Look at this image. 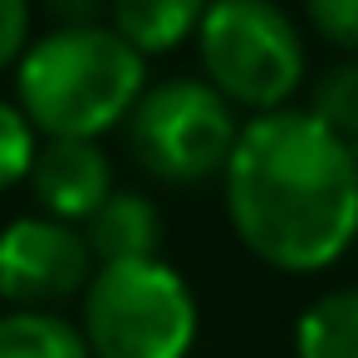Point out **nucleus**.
<instances>
[{
	"mask_svg": "<svg viewBox=\"0 0 358 358\" xmlns=\"http://www.w3.org/2000/svg\"><path fill=\"white\" fill-rule=\"evenodd\" d=\"M236 241L280 275H319L358 241V162L309 108L241 123L221 172Z\"/></svg>",
	"mask_w": 358,
	"mask_h": 358,
	"instance_id": "nucleus-1",
	"label": "nucleus"
},
{
	"mask_svg": "<svg viewBox=\"0 0 358 358\" xmlns=\"http://www.w3.org/2000/svg\"><path fill=\"white\" fill-rule=\"evenodd\" d=\"M148 94V59L108 25L45 30L15 64V103L40 138H84L123 128Z\"/></svg>",
	"mask_w": 358,
	"mask_h": 358,
	"instance_id": "nucleus-2",
	"label": "nucleus"
},
{
	"mask_svg": "<svg viewBox=\"0 0 358 358\" xmlns=\"http://www.w3.org/2000/svg\"><path fill=\"white\" fill-rule=\"evenodd\" d=\"M196 329V294L162 255L99 265L84 289L79 334L89 358H187Z\"/></svg>",
	"mask_w": 358,
	"mask_h": 358,
	"instance_id": "nucleus-3",
	"label": "nucleus"
},
{
	"mask_svg": "<svg viewBox=\"0 0 358 358\" xmlns=\"http://www.w3.org/2000/svg\"><path fill=\"white\" fill-rule=\"evenodd\" d=\"M196 55L206 84L231 108H250V118L289 108L309 74V45L280 0H211Z\"/></svg>",
	"mask_w": 358,
	"mask_h": 358,
	"instance_id": "nucleus-4",
	"label": "nucleus"
},
{
	"mask_svg": "<svg viewBox=\"0 0 358 358\" xmlns=\"http://www.w3.org/2000/svg\"><path fill=\"white\" fill-rule=\"evenodd\" d=\"M128 152L162 187H196L226 172L241 138L236 108L206 79H162L148 84L128 113Z\"/></svg>",
	"mask_w": 358,
	"mask_h": 358,
	"instance_id": "nucleus-5",
	"label": "nucleus"
},
{
	"mask_svg": "<svg viewBox=\"0 0 358 358\" xmlns=\"http://www.w3.org/2000/svg\"><path fill=\"white\" fill-rule=\"evenodd\" d=\"M99 260L79 226L55 216H15L0 231V299L10 309H55L84 299Z\"/></svg>",
	"mask_w": 358,
	"mask_h": 358,
	"instance_id": "nucleus-6",
	"label": "nucleus"
},
{
	"mask_svg": "<svg viewBox=\"0 0 358 358\" xmlns=\"http://www.w3.org/2000/svg\"><path fill=\"white\" fill-rule=\"evenodd\" d=\"M25 187H30L40 216H55L64 226H84L118 192L108 148L103 143H84V138H45Z\"/></svg>",
	"mask_w": 358,
	"mask_h": 358,
	"instance_id": "nucleus-7",
	"label": "nucleus"
},
{
	"mask_svg": "<svg viewBox=\"0 0 358 358\" xmlns=\"http://www.w3.org/2000/svg\"><path fill=\"white\" fill-rule=\"evenodd\" d=\"M79 231H84V241H89V250H94L99 265L157 260V255H162V236H167L157 201L143 196V192H123V187H118Z\"/></svg>",
	"mask_w": 358,
	"mask_h": 358,
	"instance_id": "nucleus-8",
	"label": "nucleus"
},
{
	"mask_svg": "<svg viewBox=\"0 0 358 358\" xmlns=\"http://www.w3.org/2000/svg\"><path fill=\"white\" fill-rule=\"evenodd\" d=\"M206 10L211 0H108V30L148 59L196 40Z\"/></svg>",
	"mask_w": 358,
	"mask_h": 358,
	"instance_id": "nucleus-9",
	"label": "nucleus"
},
{
	"mask_svg": "<svg viewBox=\"0 0 358 358\" xmlns=\"http://www.w3.org/2000/svg\"><path fill=\"white\" fill-rule=\"evenodd\" d=\"M294 358H358V285L329 289L299 314Z\"/></svg>",
	"mask_w": 358,
	"mask_h": 358,
	"instance_id": "nucleus-10",
	"label": "nucleus"
},
{
	"mask_svg": "<svg viewBox=\"0 0 358 358\" xmlns=\"http://www.w3.org/2000/svg\"><path fill=\"white\" fill-rule=\"evenodd\" d=\"M0 358H89L74 319L59 309H6L0 314Z\"/></svg>",
	"mask_w": 358,
	"mask_h": 358,
	"instance_id": "nucleus-11",
	"label": "nucleus"
},
{
	"mask_svg": "<svg viewBox=\"0 0 358 358\" xmlns=\"http://www.w3.org/2000/svg\"><path fill=\"white\" fill-rule=\"evenodd\" d=\"M309 113H314L329 133H338L343 143L358 138V59H334V64L314 79V89H309Z\"/></svg>",
	"mask_w": 358,
	"mask_h": 358,
	"instance_id": "nucleus-12",
	"label": "nucleus"
},
{
	"mask_svg": "<svg viewBox=\"0 0 358 358\" xmlns=\"http://www.w3.org/2000/svg\"><path fill=\"white\" fill-rule=\"evenodd\" d=\"M40 152V133L30 128V118L20 113V103L0 99V192H10L30 177Z\"/></svg>",
	"mask_w": 358,
	"mask_h": 358,
	"instance_id": "nucleus-13",
	"label": "nucleus"
},
{
	"mask_svg": "<svg viewBox=\"0 0 358 358\" xmlns=\"http://www.w3.org/2000/svg\"><path fill=\"white\" fill-rule=\"evenodd\" d=\"M304 20L343 59H358V0H304Z\"/></svg>",
	"mask_w": 358,
	"mask_h": 358,
	"instance_id": "nucleus-14",
	"label": "nucleus"
},
{
	"mask_svg": "<svg viewBox=\"0 0 358 358\" xmlns=\"http://www.w3.org/2000/svg\"><path fill=\"white\" fill-rule=\"evenodd\" d=\"M30 20H35L30 0H0V74L15 69L20 55L30 50Z\"/></svg>",
	"mask_w": 358,
	"mask_h": 358,
	"instance_id": "nucleus-15",
	"label": "nucleus"
},
{
	"mask_svg": "<svg viewBox=\"0 0 358 358\" xmlns=\"http://www.w3.org/2000/svg\"><path fill=\"white\" fill-rule=\"evenodd\" d=\"M50 15L59 20V30L74 25H108V0H45Z\"/></svg>",
	"mask_w": 358,
	"mask_h": 358,
	"instance_id": "nucleus-16",
	"label": "nucleus"
},
{
	"mask_svg": "<svg viewBox=\"0 0 358 358\" xmlns=\"http://www.w3.org/2000/svg\"><path fill=\"white\" fill-rule=\"evenodd\" d=\"M348 148H353V162H358V138H353V143H348Z\"/></svg>",
	"mask_w": 358,
	"mask_h": 358,
	"instance_id": "nucleus-17",
	"label": "nucleus"
}]
</instances>
